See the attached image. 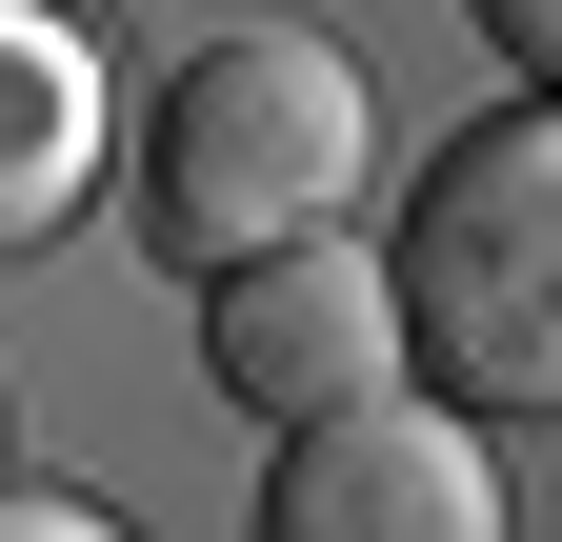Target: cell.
<instances>
[{
  "instance_id": "3957f363",
  "label": "cell",
  "mask_w": 562,
  "mask_h": 542,
  "mask_svg": "<svg viewBox=\"0 0 562 542\" xmlns=\"http://www.w3.org/2000/svg\"><path fill=\"white\" fill-rule=\"evenodd\" d=\"M201 382H222L241 422H322V402L422 382L382 241L362 222H302V241H261V261H201Z\"/></svg>"
},
{
  "instance_id": "52a82bcc",
  "label": "cell",
  "mask_w": 562,
  "mask_h": 542,
  "mask_svg": "<svg viewBox=\"0 0 562 542\" xmlns=\"http://www.w3.org/2000/svg\"><path fill=\"white\" fill-rule=\"evenodd\" d=\"M0 542H140V522H101V503H60V483H0Z\"/></svg>"
},
{
  "instance_id": "277c9868",
  "label": "cell",
  "mask_w": 562,
  "mask_h": 542,
  "mask_svg": "<svg viewBox=\"0 0 562 542\" xmlns=\"http://www.w3.org/2000/svg\"><path fill=\"white\" fill-rule=\"evenodd\" d=\"M261 542H522L503 522V462H482L462 402H322V422H281V483H261Z\"/></svg>"
},
{
  "instance_id": "5b68a950",
  "label": "cell",
  "mask_w": 562,
  "mask_h": 542,
  "mask_svg": "<svg viewBox=\"0 0 562 542\" xmlns=\"http://www.w3.org/2000/svg\"><path fill=\"white\" fill-rule=\"evenodd\" d=\"M121 181V60L81 0H0V261H41Z\"/></svg>"
},
{
  "instance_id": "8992f818",
  "label": "cell",
  "mask_w": 562,
  "mask_h": 542,
  "mask_svg": "<svg viewBox=\"0 0 562 542\" xmlns=\"http://www.w3.org/2000/svg\"><path fill=\"white\" fill-rule=\"evenodd\" d=\"M482 21V60H522V81H562V0H462Z\"/></svg>"
},
{
  "instance_id": "7a4b0ae2",
  "label": "cell",
  "mask_w": 562,
  "mask_h": 542,
  "mask_svg": "<svg viewBox=\"0 0 562 542\" xmlns=\"http://www.w3.org/2000/svg\"><path fill=\"white\" fill-rule=\"evenodd\" d=\"M362 161H382V101L322 21H222L161 81V142H140V241L161 261H261L302 222H362Z\"/></svg>"
},
{
  "instance_id": "6da1fadb",
  "label": "cell",
  "mask_w": 562,
  "mask_h": 542,
  "mask_svg": "<svg viewBox=\"0 0 562 542\" xmlns=\"http://www.w3.org/2000/svg\"><path fill=\"white\" fill-rule=\"evenodd\" d=\"M382 282H402V362L462 422H562V81H522L503 121L422 161V222L382 241Z\"/></svg>"
}]
</instances>
